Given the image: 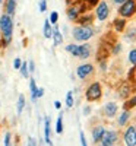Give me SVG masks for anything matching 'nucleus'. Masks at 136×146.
Listing matches in <instances>:
<instances>
[{
  "instance_id": "aec40b11",
  "label": "nucleus",
  "mask_w": 136,
  "mask_h": 146,
  "mask_svg": "<svg viewBox=\"0 0 136 146\" xmlns=\"http://www.w3.org/2000/svg\"><path fill=\"white\" fill-rule=\"evenodd\" d=\"M53 25L50 23V21H45L44 22V27H43V35H44V38H51L53 36Z\"/></svg>"
},
{
  "instance_id": "58836bf2",
  "label": "nucleus",
  "mask_w": 136,
  "mask_h": 146,
  "mask_svg": "<svg viewBox=\"0 0 136 146\" xmlns=\"http://www.w3.org/2000/svg\"><path fill=\"white\" fill-rule=\"evenodd\" d=\"M44 92H45V89H44V88H38V91H37V100L41 98V96L44 95Z\"/></svg>"
},
{
  "instance_id": "6ab92c4d",
  "label": "nucleus",
  "mask_w": 136,
  "mask_h": 146,
  "mask_svg": "<svg viewBox=\"0 0 136 146\" xmlns=\"http://www.w3.org/2000/svg\"><path fill=\"white\" fill-rule=\"evenodd\" d=\"M130 120V110H125L120 115H119V118H117V123H119V126L120 127H123V126H126L127 124V121Z\"/></svg>"
},
{
  "instance_id": "f3484780",
  "label": "nucleus",
  "mask_w": 136,
  "mask_h": 146,
  "mask_svg": "<svg viewBox=\"0 0 136 146\" xmlns=\"http://www.w3.org/2000/svg\"><path fill=\"white\" fill-rule=\"evenodd\" d=\"M125 40L127 42H136V27H129L125 29Z\"/></svg>"
},
{
  "instance_id": "412c9836",
  "label": "nucleus",
  "mask_w": 136,
  "mask_h": 146,
  "mask_svg": "<svg viewBox=\"0 0 136 146\" xmlns=\"http://www.w3.org/2000/svg\"><path fill=\"white\" fill-rule=\"evenodd\" d=\"M53 44L57 47V45H61V42H63V35H61V32H60V29L56 27L54 29H53Z\"/></svg>"
},
{
  "instance_id": "dca6fc26",
  "label": "nucleus",
  "mask_w": 136,
  "mask_h": 146,
  "mask_svg": "<svg viewBox=\"0 0 136 146\" xmlns=\"http://www.w3.org/2000/svg\"><path fill=\"white\" fill-rule=\"evenodd\" d=\"M16 12V0H6L5 2V13L13 16Z\"/></svg>"
},
{
  "instance_id": "f704fd0d",
  "label": "nucleus",
  "mask_w": 136,
  "mask_h": 146,
  "mask_svg": "<svg viewBox=\"0 0 136 146\" xmlns=\"http://www.w3.org/2000/svg\"><path fill=\"white\" fill-rule=\"evenodd\" d=\"M21 64H22V60H21L19 57H16V58L13 60V67H15V69H19Z\"/></svg>"
},
{
  "instance_id": "79ce46f5",
  "label": "nucleus",
  "mask_w": 136,
  "mask_h": 146,
  "mask_svg": "<svg viewBox=\"0 0 136 146\" xmlns=\"http://www.w3.org/2000/svg\"><path fill=\"white\" fill-rule=\"evenodd\" d=\"M54 108L56 110H60L61 108V102L60 101H54Z\"/></svg>"
},
{
  "instance_id": "4468645a",
  "label": "nucleus",
  "mask_w": 136,
  "mask_h": 146,
  "mask_svg": "<svg viewBox=\"0 0 136 146\" xmlns=\"http://www.w3.org/2000/svg\"><path fill=\"white\" fill-rule=\"evenodd\" d=\"M78 25H92L94 22V15L89 13V12H86V13H82L79 15V18L75 21Z\"/></svg>"
},
{
  "instance_id": "37998d69",
  "label": "nucleus",
  "mask_w": 136,
  "mask_h": 146,
  "mask_svg": "<svg viewBox=\"0 0 136 146\" xmlns=\"http://www.w3.org/2000/svg\"><path fill=\"white\" fill-rule=\"evenodd\" d=\"M123 2H126V0H113V3H114V5H121Z\"/></svg>"
},
{
  "instance_id": "c756f323",
  "label": "nucleus",
  "mask_w": 136,
  "mask_h": 146,
  "mask_svg": "<svg viewBox=\"0 0 136 146\" xmlns=\"http://www.w3.org/2000/svg\"><path fill=\"white\" fill-rule=\"evenodd\" d=\"M73 104H75V100H73V92L69 91L67 95H66V105H67V108H72Z\"/></svg>"
},
{
  "instance_id": "1a4fd4ad",
  "label": "nucleus",
  "mask_w": 136,
  "mask_h": 146,
  "mask_svg": "<svg viewBox=\"0 0 136 146\" xmlns=\"http://www.w3.org/2000/svg\"><path fill=\"white\" fill-rule=\"evenodd\" d=\"M94 73V66L91 63H85V64H81L78 66L76 69V76L81 79V80H85L86 78H89Z\"/></svg>"
},
{
  "instance_id": "4c0bfd02",
  "label": "nucleus",
  "mask_w": 136,
  "mask_h": 146,
  "mask_svg": "<svg viewBox=\"0 0 136 146\" xmlns=\"http://www.w3.org/2000/svg\"><path fill=\"white\" fill-rule=\"evenodd\" d=\"M28 69H29V73H34V70H35V64H34L32 60H29V62H28Z\"/></svg>"
},
{
  "instance_id": "5701e85b",
  "label": "nucleus",
  "mask_w": 136,
  "mask_h": 146,
  "mask_svg": "<svg viewBox=\"0 0 136 146\" xmlns=\"http://www.w3.org/2000/svg\"><path fill=\"white\" fill-rule=\"evenodd\" d=\"M135 107H136V95L129 96V98L126 100V102L123 104V108H125V110H132Z\"/></svg>"
},
{
  "instance_id": "7c9ffc66",
  "label": "nucleus",
  "mask_w": 136,
  "mask_h": 146,
  "mask_svg": "<svg viewBox=\"0 0 136 146\" xmlns=\"http://www.w3.org/2000/svg\"><path fill=\"white\" fill-rule=\"evenodd\" d=\"M48 21H50V23H51V25H56V23H57V21H59V13H57V12H51L50 19H48Z\"/></svg>"
},
{
  "instance_id": "a211bd4d",
  "label": "nucleus",
  "mask_w": 136,
  "mask_h": 146,
  "mask_svg": "<svg viewBox=\"0 0 136 146\" xmlns=\"http://www.w3.org/2000/svg\"><path fill=\"white\" fill-rule=\"evenodd\" d=\"M44 139H45V142L50 146L53 145V142L50 139V117H48V115L44 118Z\"/></svg>"
},
{
  "instance_id": "423d86ee",
  "label": "nucleus",
  "mask_w": 136,
  "mask_h": 146,
  "mask_svg": "<svg viewBox=\"0 0 136 146\" xmlns=\"http://www.w3.org/2000/svg\"><path fill=\"white\" fill-rule=\"evenodd\" d=\"M119 140V133L116 130H105L100 140V146H114Z\"/></svg>"
},
{
  "instance_id": "2f4dec72",
  "label": "nucleus",
  "mask_w": 136,
  "mask_h": 146,
  "mask_svg": "<svg viewBox=\"0 0 136 146\" xmlns=\"http://www.w3.org/2000/svg\"><path fill=\"white\" fill-rule=\"evenodd\" d=\"M38 7H40V12H41V13H44V12L47 10V2H45V0H41L40 5H38Z\"/></svg>"
},
{
  "instance_id": "a19ab883",
  "label": "nucleus",
  "mask_w": 136,
  "mask_h": 146,
  "mask_svg": "<svg viewBox=\"0 0 136 146\" xmlns=\"http://www.w3.org/2000/svg\"><path fill=\"white\" fill-rule=\"evenodd\" d=\"M28 146H37V142L34 137H28Z\"/></svg>"
},
{
  "instance_id": "7ed1b4c3",
  "label": "nucleus",
  "mask_w": 136,
  "mask_h": 146,
  "mask_svg": "<svg viewBox=\"0 0 136 146\" xmlns=\"http://www.w3.org/2000/svg\"><path fill=\"white\" fill-rule=\"evenodd\" d=\"M117 13L120 18L125 19H130L136 15V0H126L121 5H119Z\"/></svg>"
},
{
  "instance_id": "f8f14e48",
  "label": "nucleus",
  "mask_w": 136,
  "mask_h": 146,
  "mask_svg": "<svg viewBox=\"0 0 136 146\" xmlns=\"http://www.w3.org/2000/svg\"><path fill=\"white\" fill-rule=\"evenodd\" d=\"M117 111H119V107H117V104H116V102H107V104L104 105V108H103L104 115H105V117H108V118L116 117Z\"/></svg>"
},
{
  "instance_id": "ea45409f",
  "label": "nucleus",
  "mask_w": 136,
  "mask_h": 146,
  "mask_svg": "<svg viewBox=\"0 0 136 146\" xmlns=\"http://www.w3.org/2000/svg\"><path fill=\"white\" fill-rule=\"evenodd\" d=\"M89 114H91V107L86 105V107L83 108V115H89Z\"/></svg>"
},
{
  "instance_id": "f03ea898",
  "label": "nucleus",
  "mask_w": 136,
  "mask_h": 146,
  "mask_svg": "<svg viewBox=\"0 0 136 146\" xmlns=\"http://www.w3.org/2000/svg\"><path fill=\"white\" fill-rule=\"evenodd\" d=\"M94 32L95 31H94L92 25H76L72 31V36L78 42H86L94 36Z\"/></svg>"
},
{
  "instance_id": "9b49d317",
  "label": "nucleus",
  "mask_w": 136,
  "mask_h": 146,
  "mask_svg": "<svg viewBox=\"0 0 136 146\" xmlns=\"http://www.w3.org/2000/svg\"><path fill=\"white\" fill-rule=\"evenodd\" d=\"M132 92H133V86L130 85V80L123 82L120 85V88H119V96H120L121 100H127L129 96L132 95Z\"/></svg>"
},
{
  "instance_id": "c03bdc74",
  "label": "nucleus",
  "mask_w": 136,
  "mask_h": 146,
  "mask_svg": "<svg viewBox=\"0 0 136 146\" xmlns=\"http://www.w3.org/2000/svg\"><path fill=\"white\" fill-rule=\"evenodd\" d=\"M66 2H67V5H72L73 2H76V0H66Z\"/></svg>"
},
{
  "instance_id": "393cba45",
  "label": "nucleus",
  "mask_w": 136,
  "mask_h": 146,
  "mask_svg": "<svg viewBox=\"0 0 136 146\" xmlns=\"http://www.w3.org/2000/svg\"><path fill=\"white\" fill-rule=\"evenodd\" d=\"M19 70H21V75H22L23 78H25V79H28V78H29V69H28V62H22V64H21Z\"/></svg>"
},
{
  "instance_id": "a878e982",
  "label": "nucleus",
  "mask_w": 136,
  "mask_h": 146,
  "mask_svg": "<svg viewBox=\"0 0 136 146\" xmlns=\"http://www.w3.org/2000/svg\"><path fill=\"white\" fill-rule=\"evenodd\" d=\"M121 50H123V45L120 44V42H114L113 45H111V54H114V56H119L120 53H121Z\"/></svg>"
},
{
  "instance_id": "473e14b6",
  "label": "nucleus",
  "mask_w": 136,
  "mask_h": 146,
  "mask_svg": "<svg viewBox=\"0 0 136 146\" xmlns=\"http://www.w3.org/2000/svg\"><path fill=\"white\" fill-rule=\"evenodd\" d=\"M79 139H81V145H82V146H88V143H86V139H85V133H83V131H79Z\"/></svg>"
},
{
  "instance_id": "c85d7f7f",
  "label": "nucleus",
  "mask_w": 136,
  "mask_h": 146,
  "mask_svg": "<svg viewBox=\"0 0 136 146\" xmlns=\"http://www.w3.org/2000/svg\"><path fill=\"white\" fill-rule=\"evenodd\" d=\"M66 51L70 53L73 57H76V51H78V44H67L66 45Z\"/></svg>"
},
{
  "instance_id": "ddd939ff",
  "label": "nucleus",
  "mask_w": 136,
  "mask_h": 146,
  "mask_svg": "<svg viewBox=\"0 0 136 146\" xmlns=\"http://www.w3.org/2000/svg\"><path fill=\"white\" fill-rule=\"evenodd\" d=\"M126 27H127V19H125V18H116L114 21H113V29L116 31V32H125V29H126Z\"/></svg>"
},
{
  "instance_id": "20e7f679",
  "label": "nucleus",
  "mask_w": 136,
  "mask_h": 146,
  "mask_svg": "<svg viewBox=\"0 0 136 146\" xmlns=\"http://www.w3.org/2000/svg\"><path fill=\"white\" fill-rule=\"evenodd\" d=\"M101 96H103V86H101L100 82H92L85 91V98L89 102L100 101Z\"/></svg>"
},
{
  "instance_id": "f257e3e1",
  "label": "nucleus",
  "mask_w": 136,
  "mask_h": 146,
  "mask_svg": "<svg viewBox=\"0 0 136 146\" xmlns=\"http://www.w3.org/2000/svg\"><path fill=\"white\" fill-rule=\"evenodd\" d=\"M0 31H2V41L3 45L7 47L12 42V32H13V21L12 16L3 13L0 16Z\"/></svg>"
},
{
  "instance_id": "0eeeda50",
  "label": "nucleus",
  "mask_w": 136,
  "mask_h": 146,
  "mask_svg": "<svg viewBox=\"0 0 136 146\" xmlns=\"http://www.w3.org/2000/svg\"><path fill=\"white\" fill-rule=\"evenodd\" d=\"M81 15V0H76V2H73L72 5H69L67 10H66V16L69 21L75 22Z\"/></svg>"
},
{
  "instance_id": "39448f33",
  "label": "nucleus",
  "mask_w": 136,
  "mask_h": 146,
  "mask_svg": "<svg viewBox=\"0 0 136 146\" xmlns=\"http://www.w3.org/2000/svg\"><path fill=\"white\" fill-rule=\"evenodd\" d=\"M110 16V6L105 0H100L98 5L95 6V18L100 21V22H104L107 18Z\"/></svg>"
},
{
  "instance_id": "bb28decb",
  "label": "nucleus",
  "mask_w": 136,
  "mask_h": 146,
  "mask_svg": "<svg viewBox=\"0 0 136 146\" xmlns=\"http://www.w3.org/2000/svg\"><path fill=\"white\" fill-rule=\"evenodd\" d=\"M127 60L132 66H136V48H132L127 54Z\"/></svg>"
},
{
  "instance_id": "9d476101",
  "label": "nucleus",
  "mask_w": 136,
  "mask_h": 146,
  "mask_svg": "<svg viewBox=\"0 0 136 146\" xmlns=\"http://www.w3.org/2000/svg\"><path fill=\"white\" fill-rule=\"evenodd\" d=\"M91 53H92L91 44H88V42L78 44V51H76V57H78V58L86 60V58H89V57H91Z\"/></svg>"
},
{
  "instance_id": "4be33fe9",
  "label": "nucleus",
  "mask_w": 136,
  "mask_h": 146,
  "mask_svg": "<svg viewBox=\"0 0 136 146\" xmlns=\"http://www.w3.org/2000/svg\"><path fill=\"white\" fill-rule=\"evenodd\" d=\"M29 89H31L32 101H37V91H38V86H37V83H35V79H34V78L29 79Z\"/></svg>"
},
{
  "instance_id": "6e6552de",
  "label": "nucleus",
  "mask_w": 136,
  "mask_h": 146,
  "mask_svg": "<svg viewBox=\"0 0 136 146\" xmlns=\"http://www.w3.org/2000/svg\"><path fill=\"white\" fill-rule=\"evenodd\" d=\"M123 142L126 146H136V126H129L123 133Z\"/></svg>"
},
{
  "instance_id": "2eb2a0df",
  "label": "nucleus",
  "mask_w": 136,
  "mask_h": 146,
  "mask_svg": "<svg viewBox=\"0 0 136 146\" xmlns=\"http://www.w3.org/2000/svg\"><path fill=\"white\" fill-rule=\"evenodd\" d=\"M104 133H105V127H104V126H97V127H94V129H92V140H94L95 143H100V140H101V137H103Z\"/></svg>"
},
{
  "instance_id": "c9c22d12",
  "label": "nucleus",
  "mask_w": 136,
  "mask_h": 146,
  "mask_svg": "<svg viewBox=\"0 0 136 146\" xmlns=\"http://www.w3.org/2000/svg\"><path fill=\"white\" fill-rule=\"evenodd\" d=\"M98 63H100V69H101L103 72H105V70H107V62H105V60H100Z\"/></svg>"
},
{
  "instance_id": "b1692460",
  "label": "nucleus",
  "mask_w": 136,
  "mask_h": 146,
  "mask_svg": "<svg viewBox=\"0 0 136 146\" xmlns=\"http://www.w3.org/2000/svg\"><path fill=\"white\" fill-rule=\"evenodd\" d=\"M56 133H57V135H61V133H63V114H60L57 117V121H56Z\"/></svg>"
},
{
  "instance_id": "e433bc0d",
  "label": "nucleus",
  "mask_w": 136,
  "mask_h": 146,
  "mask_svg": "<svg viewBox=\"0 0 136 146\" xmlns=\"http://www.w3.org/2000/svg\"><path fill=\"white\" fill-rule=\"evenodd\" d=\"M98 2H100V0H86V3H88L89 7H95L98 5Z\"/></svg>"
},
{
  "instance_id": "72a5a7b5",
  "label": "nucleus",
  "mask_w": 136,
  "mask_h": 146,
  "mask_svg": "<svg viewBox=\"0 0 136 146\" xmlns=\"http://www.w3.org/2000/svg\"><path fill=\"white\" fill-rule=\"evenodd\" d=\"M10 139H12V135L7 131L5 135V146H10Z\"/></svg>"
},
{
  "instance_id": "cd10ccee",
  "label": "nucleus",
  "mask_w": 136,
  "mask_h": 146,
  "mask_svg": "<svg viewBox=\"0 0 136 146\" xmlns=\"http://www.w3.org/2000/svg\"><path fill=\"white\" fill-rule=\"evenodd\" d=\"M23 107H25V96H23V94H22L18 98V114H22Z\"/></svg>"
}]
</instances>
